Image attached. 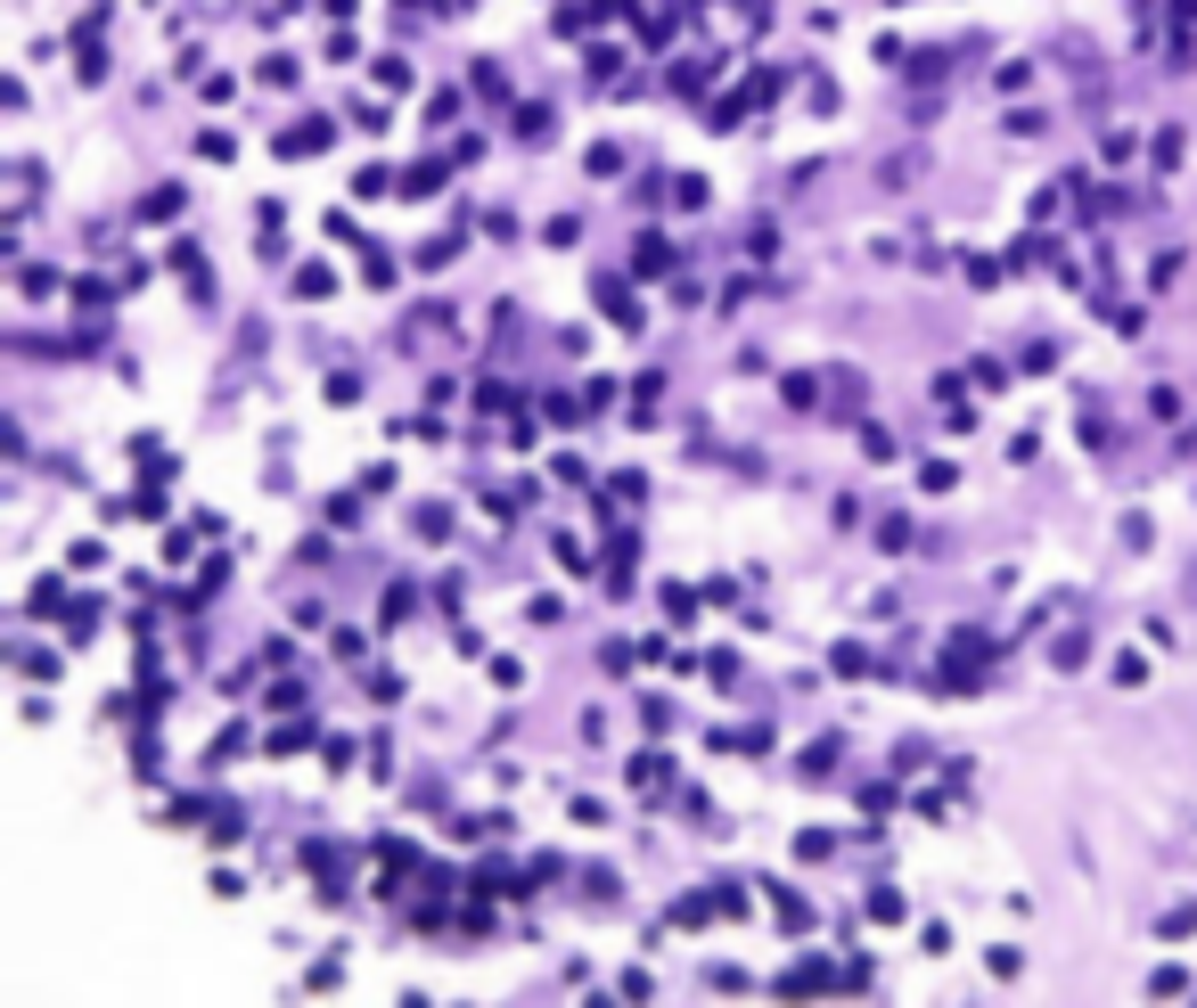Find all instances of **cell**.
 <instances>
[{"label": "cell", "mask_w": 1197, "mask_h": 1008, "mask_svg": "<svg viewBox=\"0 0 1197 1008\" xmlns=\"http://www.w3.org/2000/svg\"><path fill=\"white\" fill-rule=\"evenodd\" d=\"M329 140H337V123L312 115V123H287V132H279V156H312V148H329Z\"/></svg>", "instance_id": "1"}, {"label": "cell", "mask_w": 1197, "mask_h": 1008, "mask_svg": "<svg viewBox=\"0 0 1197 1008\" xmlns=\"http://www.w3.org/2000/svg\"><path fill=\"white\" fill-rule=\"evenodd\" d=\"M353 188H361V198H386V188H402V180H394V172H386V164H369V172H361V180H353Z\"/></svg>", "instance_id": "16"}, {"label": "cell", "mask_w": 1197, "mask_h": 1008, "mask_svg": "<svg viewBox=\"0 0 1197 1008\" xmlns=\"http://www.w3.org/2000/svg\"><path fill=\"white\" fill-rule=\"evenodd\" d=\"M460 156H435V164H410L402 172V198H427V188H444V172H452Z\"/></svg>", "instance_id": "3"}, {"label": "cell", "mask_w": 1197, "mask_h": 1008, "mask_svg": "<svg viewBox=\"0 0 1197 1008\" xmlns=\"http://www.w3.org/2000/svg\"><path fill=\"white\" fill-rule=\"evenodd\" d=\"M829 984H845V976H829V960H804L796 976H780V992H829Z\"/></svg>", "instance_id": "5"}, {"label": "cell", "mask_w": 1197, "mask_h": 1008, "mask_svg": "<svg viewBox=\"0 0 1197 1008\" xmlns=\"http://www.w3.org/2000/svg\"><path fill=\"white\" fill-rule=\"evenodd\" d=\"M1197 17V0H1173V25H1189Z\"/></svg>", "instance_id": "20"}, {"label": "cell", "mask_w": 1197, "mask_h": 1008, "mask_svg": "<svg viewBox=\"0 0 1197 1008\" xmlns=\"http://www.w3.org/2000/svg\"><path fill=\"white\" fill-rule=\"evenodd\" d=\"M632 271H640V279H656V271H673V246H665L656 230H648V238L632 246Z\"/></svg>", "instance_id": "4"}, {"label": "cell", "mask_w": 1197, "mask_h": 1008, "mask_svg": "<svg viewBox=\"0 0 1197 1008\" xmlns=\"http://www.w3.org/2000/svg\"><path fill=\"white\" fill-rule=\"evenodd\" d=\"M591 287H599V311H607L615 329H640V303H632V287H623V279H591Z\"/></svg>", "instance_id": "2"}, {"label": "cell", "mask_w": 1197, "mask_h": 1008, "mask_svg": "<svg viewBox=\"0 0 1197 1008\" xmlns=\"http://www.w3.org/2000/svg\"><path fill=\"white\" fill-rule=\"evenodd\" d=\"M410 525H418V541H444V533H452V509H418Z\"/></svg>", "instance_id": "13"}, {"label": "cell", "mask_w": 1197, "mask_h": 1008, "mask_svg": "<svg viewBox=\"0 0 1197 1008\" xmlns=\"http://www.w3.org/2000/svg\"><path fill=\"white\" fill-rule=\"evenodd\" d=\"M452 255H460V238H427V246H418V263H427V271H444Z\"/></svg>", "instance_id": "15"}, {"label": "cell", "mask_w": 1197, "mask_h": 1008, "mask_svg": "<svg viewBox=\"0 0 1197 1008\" xmlns=\"http://www.w3.org/2000/svg\"><path fill=\"white\" fill-rule=\"evenodd\" d=\"M877 549H911V517H886V525H877Z\"/></svg>", "instance_id": "18"}, {"label": "cell", "mask_w": 1197, "mask_h": 1008, "mask_svg": "<svg viewBox=\"0 0 1197 1008\" xmlns=\"http://www.w3.org/2000/svg\"><path fill=\"white\" fill-rule=\"evenodd\" d=\"M410 607H418V591H410V583H394V591H386V599H377V615H386V623H402V615H410Z\"/></svg>", "instance_id": "11"}, {"label": "cell", "mask_w": 1197, "mask_h": 1008, "mask_svg": "<svg viewBox=\"0 0 1197 1008\" xmlns=\"http://www.w3.org/2000/svg\"><path fill=\"white\" fill-rule=\"evenodd\" d=\"M295 295H304V303H321V295H337V271H329V263H304V271H295Z\"/></svg>", "instance_id": "7"}, {"label": "cell", "mask_w": 1197, "mask_h": 1008, "mask_svg": "<svg viewBox=\"0 0 1197 1008\" xmlns=\"http://www.w3.org/2000/svg\"><path fill=\"white\" fill-rule=\"evenodd\" d=\"M517 140H550V107H517Z\"/></svg>", "instance_id": "12"}, {"label": "cell", "mask_w": 1197, "mask_h": 1008, "mask_svg": "<svg viewBox=\"0 0 1197 1008\" xmlns=\"http://www.w3.org/2000/svg\"><path fill=\"white\" fill-rule=\"evenodd\" d=\"M837 771V738H821V746H804V763H796V779H829Z\"/></svg>", "instance_id": "8"}, {"label": "cell", "mask_w": 1197, "mask_h": 1008, "mask_svg": "<svg viewBox=\"0 0 1197 1008\" xmlns=\"http://www.w3.org/2000/svg\"><path fill=\"white\" fill-rule=\"evenodd\" d=\"M771 910H780V926H788V934H804V926H812V902H804V894H788V886H771Z\"/></svg>", "instance_id": "6"}, {"label": "cell", "mask_w": 1197, "mask_h": 1008, "mask_svg": "<svg viewBox=\"0 0 1197 1008\" xmlns=\"http://www.w3.org/2000/svg\"><path fill=\"white\" fill-rule=\"evenodd\" d=\"M869 918H886V926H894V918H903V894H894V886H877V894H869Z\"/></svg>", "instance_id": "17"}, {"label": "cell", "mask_w": 1197, "mask_h": 1008, "mask_svg": "<svg viewBox=\"0 0 1197 1008\" xmlns=\"http://www.w3.org/2000/svg\"><path fill=\"white\" fill-rule=\"evenodd\" d=\"M665 779H673L665 754H632V787H665Z\"/></svg>", "instance_id": "10"}, {"label": "cell", "mask_w": 1197, "mask_h": 1008, "mask_svg": "<svg viewBox=\"0 0 1197 1008\" xmlns=\"http://www.w3.org/2000/svg\"><path fill=\"white\" fill-rule=\"evenodd\" d=\"M1149 992H1157V1000H1173V992H1189V976H1181V968H1157V976H1149Z\"/></svg>", "instance_id": "19"}, {"label": "cell", "mask_w": 1197, "mask_h": 1008, "mask_svg": "<svg viewBox=\"0 0 1197 1008\" xmlns=\"http://www.w3.org/2000/svg\"><path fill=\"white\" fill-rule=\"evenodd\" d=\"M583 894H591V902H599V910H607V902H615V894H623V886H615V869H591V877H583Z\"/></svg>", "instance_id": "14"}, {"label": "cell", "mask_w": 1197, "mask_h": 1008, "mask_svg": "<svg viewBox=\"0 0 1197 1008\" xmlns=\"http://www.w3.org/2000/svg\"><path fill=\"white\" fill-rule=\"evenodd\" d=\"M181 214V188L164 180V188H148V198H140V222H172Z\"/></svg>", "instance_id": "9"}]
</instances>
